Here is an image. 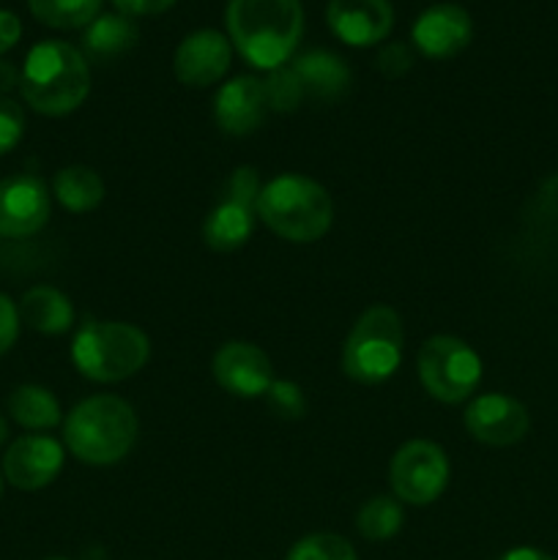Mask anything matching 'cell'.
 Segmentation results:
<instances>
[{
  "instance_id": "obj_1",
  "label": "cell",
  "mask_w": 558,
  "mask_h": 560,
  "mask_svg": "<svg viewBox=\"0 0 558 560\" xmlns=\"http://www.w3.org/2000/svg\"><path fill=\"white\" fill-rule=\"evenodd\" d=\"M230 44L244 55L246 63L274 71L293 58L304 33L301 0H230Z\"/></svg>"
},
{
  "instance_id": "obj_2",
  "label": "cell",
  "mask_w": 558,
  "mask_h": 560,
  "mask_svg": "<svg viewBox=\"0 0 558 560\" xmlns=\"http://www.w3.org/2000/svg\"><path fill=\"white\" fill-rule=\"evenodd\" d=\"M20 91L27 107L49 118L74 113L91 93V69L82 49L55 38L36 44L22 63Z\"/></svg>"
},
{
  "instance_id": "obj_3",
  "label": "cell",
  "mask_w": 558,
  "mask_h": 560,
  "mask_svg": "<svg viewBox=\"0 0 558 560\" xmlns=\"http://www.w3.org/2000/svg\"><path fill=\"white\" fill-rule=\"evenodd\" d=\"M137 413L126 399L113 394L82 399L63 421L66 448L80 463L115 465L135 448Z\"/></svg>"
},
{
  "instance_id": "obj_4",
  "label": "cell",
  "mask_w": 558,
  "mask_h": 560,
  "mask_svg": "<svg viewBox=\"0 0 558 560\" xmlns=\"http://www.w3.org/2000/svg\"><path fill=\"white\" fill-rule=\"evenodd\" d=\"M257 217L284 241L312 244L323 238L334 222L328 191L306 175H279L268 180L257 197Z\"/></svg>"
},
{
  "instance_id": "obj_5",
  "label": "cell",
  "mask_w": 558,
  "mask_h": 560,
  "mask_svg": "<svg viewBox=\"0 0 558 560\" xmlns=\"http://www.w3.org/2000/svg\"><path fill=\"white\" fill-rule=\"evenodd\" d=\"M151 359V339L131 323L88 320L71 342V361L88 381L118 383Z\"/></svg>"
},
{
  "instance_id": "obj_6",
  "label": "cell",
  "mask_w": 558,
  "mask_h": 560,
  "mask_svg": "<svg viewBox=\"0 0 558 560\" xmlns=\"http://www.w3.org/2000/svg\"><path fill=\"white\" fill-rule=\"evenodd\" d=\"M403 320L397 312L386 304L370 306L345 339V375L364 386L388 381L403 361Z\"/></svg>"
},
{
  "instance_id": "obj_7",
  "label": "cell",
  "mask_w": 558,
  "mask_h": 560,
  "mask_svg": "<svg viewBox=\"0 0 558 560\" xmlns=\"http://www.w3.org/2000/svg\"><path fill=\"white\" fill-rule=\"evenodd\" d=\"M419 381L438 402H463L481 381V359L457 337H432L419 350Z\"/></svg>"
},
{
  "instance_id": "obj_8",
  "label": "cell",
  "mask_w": 558,
  "mask_h": 560,
  "mask_svg": "<svg viewBox=\"0 0 558 560\" xmlns=\"http://www.w3.org/2000/svg\"><path fill=\"white\" fill-rule=\"evenodd\" d=\"M260 189V175L255 167H239L230 173L219 191L217 206L202 222V241L208 249L235 252L249 241Z\"/></svg>"
},
{
  "instance_id": "obj_9",
  "label": "cell",
  "mask_w": 558,
  "mask_h": 560,
  "mask_svg": "<svg viewBox=\"0 0 558 560\" xmlns=\"http://www.w3.org/2000/svg\"><path fill=\"white\" fill-rule=\"evenodd\" d=\"M392 490L410 506H427L438 501L449 485V459L432 441H410L394 454L388 468Z\"/></svg>"
},
{
  "instance_id": "obj_10",
  "label": "cell",
  "mask_w": 558,
  "mask_h": 560,
  "mask_svg": "<svg viewBox=\"0 0 558 560\" xmlns=\"http://www.w3.org/2000/svg\"><path fill=\"white\" fill-rule=\"evenodd\" d=\"M47 184L36 175L0 180V238H27L49 222Z\"/></svg>"
},
{
  "instance_id": "obj_11",
  "label": "cell",
  "mask_w": 558,
  "mask_h": 560,
  "mask_svg": "<svg viewBox=\"0 0 558 560\" xmlns=\"http://www.w3.org/2000/svg\"><path fill=\"white\" fill-rule=\"evenodd\" d=\"M213 381L233 397H266L274 383L271 359L252 342H228L211 361Z\"/></svg>"
},
{
  "instance_id": "obj_12",
  "label": "cell",
  "mask_w": 558,
  "mask_h": 560,
  "mask_svg": "<svg viewBox=\"0 0 558 560\" xmlns=\"http://www.w3.org/2000/svg\"><path fill=\"white\" fill-rule=\"evenodd\" d=\"M528 410L523 402L507 394L476 397L465 410V430L470 438L487 446H514L528 435Z\"/></svg>"
},
{
  "instance_id": "obj_13",
  "label": "cell",
  "mask_w": 558,
  "mask_h": 560,
  "mask_svg": "<svg viewBox=\"0 0 558 560\" xmlns=\"http://www.w3.org/2000/svg\"><path fill=\"white\" fill-rule=\"evenodd\" d=\"M63 470V446L49 435H22L3 457V476L16 490H44Z\"/></svg>"
},
{
  "instance_id": "obj_14",
  "label": "cell",
  "mask_w": 558,
  "mask_h": 560,
  "mask_svg": "<svg viewBox=\"0 0 558 560\" xmlns=\"http://www.w3.org/2000/svg\"><path fill=\"white\" fill-rule=\"evenodd\" d=\"M233 60V44L219 31L202 27L189 33L175 49L173 69L186 88H211L228 74Z\"/></svg>"
},
{
  "instance_id": "obj_15",
  "label": "cell",
  "mask_w": 558,
  "mask_h": 560,
  "mask_svg": "<svg viewBox=\"0 0 558 560\" xmlns=\"http://www.w3.org/2000/svg\"><path fill=\"white\" fill-rule=\"evenodd\" d=\"M474 38L470 14L457 3H438L421 11L414 25V44L421 55L435 60L454 58Z\"/></svg>"
},
{
  "instance_id": "obj_16",
  "label": "cell",
  "mask_w": 558,
  "mask_h": 560,
  "mask_svg": "<svg viewBox=\"0 0 558 560\" xmlns=\"http://www.w3.org/2000/svg\"><path fill=\"white\" fill-rule=\"evenodd\" d=\"M271 107H268L266 85L257 77H235L224 82L213 98V118L230 137H246L260 129Z\"/></svg>"
},
{
  "instance_id": "obj_17",
  "label": "cell",
  "mask_w": 558,
  "mask_h": 560,
  "mask_svg": "<svg viewBox=\"0 0 558 560\" xmlns=\"http://www.w3.org/2000/svg\"><path fill=\"white\" fill-rule=\"evenodd\" d=\"M326 20L339 42L372 47L392 31L394 9L388 0H328Z\"/></svg>"
},
{
  "instance_id": "obj_18",
  "label": "cell",
  "mask_w": 558,
  "mask_h": 560,
  "mask_svg": "<svg viewBox=\"0 0 558 560\" xmlns=\"http://www.w3.org/2000/svg\"><path fill=\"white\" fill-rule=\"evenodd\" d=\"M290 69L299 77L304 96L321 98V102H334V98L345 96L350 88V69L345 66L342 58H337L328 49H312L301 58L293 60Z\"/></svg>"
},
{
  "instance_id": "obj_19",
  "label": "cell",
  "mask_w": 558,
  "mask_h": 560,
  "mask_svg": "<svg viewBox=\"0 0 558 560\" xmlns=\"http://www.w3.org/2000/svg\"><path fill=\"white\" fill-rule=\"evenodd\" d=\"M140 31L135 20L126 14H102L85 27L82 36V55L93 63H113L137 47Z\"/></svg>"
},
{
  "instance_id": "obj_20",
  "label": "cell",
  "mask_w": 558,
  "mask_h": 560,
  "mask_svg": "<svg viewBox=\"0 0 558 560\" xmlns=\"http://www.w3.org/2000/svg\"><path fill=\"white\" fill-rule=\"evenodd\" d=\"M20 320L31 326L33 331L58 337V334H66L74 326V306H71L66 293L47 288V284H38V288H31L22 295Z\"/></svg>"
},
{
  "instance_id": "obj_21",
  "label": "cell",
  "mask_w": 558,
  "mask_h": 560,
  "mask_svg": "<svg viewBox=\"0 0 558 560\" xmlns=\"http://www.w3.org/2000/svg\"><path fill=\"white\" fill-rule=\"evenodd\" d=\"M53 195L66 211L88 213L104 200V180L98 178L96 170L85 167V164H71L55 175Z\"/></svg>"
},
{
  "instance_id": "obj_22",
  "label": "cell",
  "mask_w": 558,
  "mask_h": 560,
  "mask_svg": "<svg viewBox=\"0 0 558 560\" xmlns=\"http://www.w3.org/2000/svg\"><path fill=\"white\" fill-rule=\"evenodd\" d=\"M9 413L25 430H53L60 424V402L44 386H20L9 397Z\"/></svg>"
},
{
  "instance_id": "obj_23",
  "label": "cell",
  "mask_w": 558,
  "mask_h": 560,
  "mask_svg": "<svg viewBox=\"0 0 558 560\" xmlns=\"http://www.w3.org/2000/svg\"><path fill=\"white\" fill-rule=\"evenodd\" d=\"M27 5L42 25L58 27V31H77V27H88L96 20L102 0H27Z\"/></svg>"
},
{
  "instance_id": "obj_24",
  "label": "cell",
  "mask_w": 558,
  "mask_h": 560,
  "mask_svg": "<svg viewBox=\"0 0 558 560\" xmlns=\"http://www.w3.org/2000/svg\"><path fill=\"white\" fill-rule=\"evenodd\" d=\"M403 506L394 498L377 495L359 509L356 528L370 541H388L403 528Z\"/></svg>"
},
{
  "instance_id": "obj_25",
  "label": "cell",
  "mask_w": 558,
  "mask_h": 560,
  "mask_svg": "<svg viewBox=\"0 0 558 560\" xmlns=\"http://www.w3.org/2000/svg\"><path fill=\"white\" fill-rule=\"evenodd\" d=\"M288 560H356V550L337 534H312L295 541Z\"/></svg>"
},
{
  "instance_id": "obj_26",
  "label": "cell",
  "mask_w": 558,
  "mask_h": 560,
  "mask_svg": "<svg viewBox=\"0 0 558 560\" xmlns=\"http://www.w3.org/2000/svg\"><path fill=\"white\" fill-rule=\"evenodd\" d=\"M263 85H266L268 107H271L274 113H293L301 104V98H304V88H301L299 77H295V71L290 69V66L274 69L271 74L263 80Z\"/></svg>"
},
{
  "instance_id": "obj_27",
  "label": "cell",
  "mask_w": 558,
  "mask_h": 560,
  "mask_svg": "<svg viewBox=\"0 0 558 560\" xmlns=\"http://www.w3.org/2000/svg\"><path fill=\"white\" fill-rule=\"evenodd\" d=\"M268 408L279 416V419H301L306 413V399L301 388L293 381H274L266 394Z\"/></svg>"
},
{
  "instance_id": "obj_28",
  "label": "cell",
  "mask_w": 558,
  "mask_h": 560,
  "mask_svg": "<svg viewBox=\"0 0 558 560\" xmlns=\"http://www.w3.org/2000/svg\"><path fill=\"white\" fill-rule=\"evenodd\" d=\"M25 135V113L16 102L0 96V156L14 151Z\"/></svg>"
},
{
  "instance_id": "obj_29",
  "label": "cell",
  "mask_w": 558,
  "mask_h": 560,
  "mask_svg": "<svg viewBox=\"0 0 558 560\" xmlns=\"http://www.w3.org/2000/svg\"><path fill=\"white\" fill-rule=\"evenodd\" d=\"M410 66H414V55L410 47L403 42H392L377 52V69L386 77H403L408 74Z\"/></svg>"
},
{
  "instance_id": "obj_30",
  "label": "cell",
  "mask_w": 558,
  "mask_h": 560,
  "mask_svg": "<svg viewBox=\"0 0 558 560\" xmlns=\"http://www.w3.org/2000/svg\"><path fill=\"white\" fill-rule=\"evenodd\" d=\"M20 306L0 293V355L9 353L14 348L16 337H20Z\"/></svg>"
},
{
  "instance_id": "obj_31",
  "label": "cell",
  "mask_w": 558,
  "mask_h": 560,
  "mask_svg": "<svg viewBox=\"0 0 558 560\" xmlns=\"http://www.w3.org/2000/svg\"><path fill=\"white\" fill-rule=\"evenodd\" d=\"M113 3L126 16H156L173 9L175 0H113Z\"/></svg>"
},
{
  "instance_id": "obj_32",
  "label": "cell",
  "mask_w": 558,
  "mask_h": 560,
  "mask_svg": "<svg viewBox=\"0 0 558 560\" xmlns=\"http://www.w3.org/2000/svg\"><path fill=\"white\" fill-rule=\"evenodd\" d=\"M20 36H22L20 16L11 14V11L0 9V55L9 52V49L20 42Z\"/></svg>"
},
{
  "instance_id": "obj_33",
  "label": "cell",
  "mask_w": 558,
  "mask_h": 560,
  "mask_svg": "<svg viewBox=\"0 0 558 560\" xmlns=\"http://www.w3.org/2000/svg\"><path fill=\"white\" fill-rule=\"evenodd\" d=\"M14 88H20V69L9 60H0V96L11 93Z\"/></svg>"
},
{
  "instance_id": "obj_34",
  "label": "cell",
  "mask_w": 558,
  "mask_h": 560,
  "mask_svg": "<svg viewBox=\"0 0 558 560\" xmlns=\"http://www.w3.org/2000/svg\"><path fill=\"white\" fill-rule=\"evenodd\" d=\"M501 560H556V558L547 556V552L542 550H534V547H518V550H509Z\"/></svg>"
},
{
  "instance_id": "obj_35",
  "label": "cell",
  "mask_w": 558,
  "mask_h": 560,
  "mask_svg": "<svg viewBox=\"0 0 558 560\" xmlns=\"http://www.w3.org/2000/svg\"><path fill=\"white\" fill-rule=\"evenodd\" d=\"M5 438H9V424H5V419L0 416V446L5 443Z\"/></svg>"
},
{
  "instance_id": "obj_36",
  "label": "cell",
  "mask_w": 558,
  "mask_h": 560,
  "mask_svg": "<svg viewBox=\"0 0 558 560\" xmlns=\"http://www.w3.org/2000/svg\"><path fill=\"white\" fill-rule=\"evenodd\" d=\"M0 492H3V479H0Z\"/></svg>"
},
{
  "instance_id": "obj_37",
  "label": "cell",
  "mask_w": 558,
  "mask_h": 560,
  "mask_svg": "<svg viewBox=\"0 0 558 560\" xmlns=\"http://www.w3.org/2000/svg\"><path fill=\"white\" fill-rule=\"evenodd\" d=\"M49 560H66V558H49Z\"/></svg>"
}]
</instances>
